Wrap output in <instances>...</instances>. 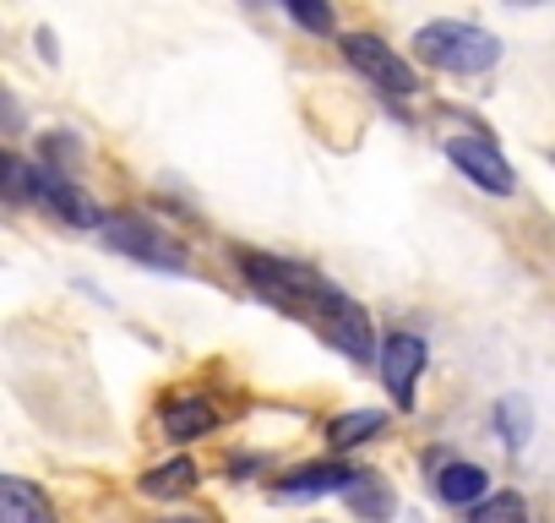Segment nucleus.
<instances>
[{
    "mask_svg": "<svg viewBox=\"0 0 555 523\" xmlns=\"http://www.w3.org/2000/svg\"><path fill=\"white\" fill-rule=\"evenodd\" d=\"M234 262H240L245 284H250L261 301H272L278 311H289V317H300V322H317L322 301L338 290V284H327V279L311 268V262L267 256V251H234Z\"/></svg>",
    "mask_w": 555,
    "mask_h": 523,
    "instance_id": "obj_1",
    "label": "nucleus"
},
{
    "mask_svg": "<svg viewBox=\"0 0 555 523\" xmlns=\"http://www.w3.org/2000/svg\"><path fill=\"white\" fill-rule=\"evenodd\" d=\"M414 55L436 72H452V77H479L501 61V39L474 28V23H425L414 34Z\"/></svg>",
    "mask_w": 555,
    "mask_h": 523,
    "instance_id": "obj_2",
    "label": "nucleus"
},
{
    "mask_svg": "<svg viewBox=\"0 0 555 523\" xmlns=\"http://www.w3.org/2000/svg\"><path fill=\"white\" fill-rule=\"evenodd\" d=\"M338 50H344V61H349L365 82H376L382 93H392V99H414V93H420L414 66H409L403 55H392V44H382L376 34H344Z\"/></svg>",
    "mask_w": 555,
    "mask_h": 523,
    "instance_id": "obj_3",
    "label": "nucleus"
},
{
    "mask_svg": "<svg viewBox=\"0 0 555 523\" xmlns=\"http://www.w3.org/2000/svg\"><path fill=\"white\" fill-rule=\"evenodd\" d=\"M338 355H349L354 366H371L376 360V333H371V317L344 295V290H333L327 301H322V311H317V322H311Z\"/></svg>",
    "mask_w": 555,
    "mask_h": 523,
    "instance_id": "obj_4",
    "label": "nucleus"
},
{
    "mask_svg": "<svg viewBox=\"0 0 555 523\" xmlns=\"http://www.w3.org/2000/svg\"><path fill=\"white\" fill-rule=\"evenodd\" d=\"M104 240L115 251H126L131 262H147V268H164V273H180L185 268V251L147 218H109L104 224Z\"/></svg>",
    "mask_w": 555,
    "mask_h": 523,
    "instance_id": "obj_5",
    "label": "nucleus"
},
{
    "mask_svg": "<svg viewBox=\"0 0 555 523\" xmlns=\"http://www.w3.org/2000/svg\"><path fill=\"white\" fill-rule=\"evenodd\" d=\"M447 158H452L479 191H495V196H512V191H517L512 164H506L501 148L485 142V137H452V142H447Z\"/></svg>",
    "mask_w": 555,
    "mask_h": 523,
    "instance_id": "obj_6",
    "label": "nucleus"
},
{
    "mask_svg": "<svg viewBox=\"0 0 555 523\" xmlns=\"http://www.w3.org/2000/svg\"><path fill=\"white\" fill-rule=\"evenodd\" d=\"M425 360H430V349H425L420 333H392L382 344V382H387L398 409H414V382H420Z\"/></svg>",
    "mask_w": 555,
    "mask_h": 523,
    "instance_id": "obj_7",
    "label": "nucleus"
},
{
    "mask_svg": "<svg viewBox=\"0 0 555 523\" xmlns=\"http://www.w3.org/2000/svg\"><path fill=\"white\" fill-rule=\"evenodd\" d=\"M39 202H44L55 218L77 224V229H99V224H109V218L99 213V202H93L82 186H72L61 169H50V164H39Z\"/></svg>",
    "mask_w": 555,
    "mask_h": 523,
    "instance_id": "obj_8",
    "label": "nucleus"
},
{
    "mask_svg": "<svg viewBox=\"0 0 555 523\" xmlns=\"http://www.w3.org/2000/svg\"><path fill=\"white\" fill-rule=\"evenodd\" d=\"M365 474H354L349 463H306V469H295V474H284L278 480V496L284 501H300V496H333V490H354Z\"/></svg>",
    "mask_w": 555,
    "mask_h": 523,
    "instance_id": "obj_9",
    "label": "nucleus"
},
{
    "mask_svg": "<svg viewBox=\"0 0 555 523\" xmlns=\"http://www.w3.org/2000/svg\"><path fill=\"white\" fill-rule=\"evenodd\" d=\"M0 523H55V507L28 480H0Z\"/></svg>",
    "mask_w": 555,
    "mask_h": 523,
    "instance_id": "obj_10",
    "label": "nucleus"
},
{
    "mask_svg": "<svg viewBox=\"0 0 555 523\" xmlns=\"http://www.w3.org/2000/svg\"><path fill=\"white\" fill-rule=\"evenodd\" d=\"M218 425V409L207 404V398H175L169 409H164V436L169 442H196V436H207Z\"/></svg>",
    "mask_w": 555,
    "mask_h": 523,
    "instance_id": "obj_11",
    "label": "nucleus"
},
{
    "mask_svg": "<svg viewBox=\"0 0 555 523\" xmlns=\"http://www.w3.org/2000/svg\"><path fill=\"white\" fill-rule=\"evenodd\" d=\"M485 485H490V474L479 463H441V474H436V496L452 507H479Z\"/></svg>",
    "mask_w": 555,
    "mask_h": 523,
    "instance_id": "obj_12",
    "label": "nucleus"
},
{
    "mask_svg": "<svg viewBox=\"0 0 555 523\" xmlns=\"http://www.w3.org/2000/svg\"><path fill=\"white\" fill-rule=\"evenodd\" d=\"M382 431H387V409H354V414H338L327 425V442L333 447H360V442H371Z\"/></svg>",
    "mask_w": 555,
    "mask_h": 523,
    "instance_id": "obj_13",
    "label": "nucleus"
},
{
    "mask_svg": "<svg viewBox=\"0 0 555 523\" xmlns=\"http://www.w3.org/2000/svg\"><path fill=\"white\" fill-rule=\"evenodd\" d=\"M196 490V463L191 458H175V463H158L142 474V496H185Z\"/></svg>",
    "mask_w": 555,
    "mask_h": 523,
    "instance_id": "obj_14",
    "label": "nucleus"
},
{
    "mask_svg": "<svg viewBox=\"0 0 555 523\" xmlns=\"http://www.w3.org/2000/svg\"><path fill=\"white\" fill-rule=\"evenodd\" d=\"M468 523H528V501L517 490H495L468 512Z\"/></svg>",
    "mask_w": 555,
    "mask_h": 523,
    "instance_id": "obj_15",
    "label": "nucleus"
},
{
    "mask_svg": "<svg viewBox=\"0 0 555 523\" xmlns=\"http://www.w3.org/2000/svg\"><path fill=\"white\" fill-rule=\"evenodd\" d=\"M495 425H501V442H506V447H522V442H528L533 414H528V404H522L517 393H506V398L495 404Z\"/></svg>",
    "mask_w": 555,
    "mask_h": 523,
    "instance_id": "obj_16",
    "label": "nucleus"
},
{
    "mask_svg": "<svg viewBox=\"0 0 555 523\" xmlns=\"http://www.w3.org/2000/svg\"><path fill=\"white\" fill-rule=\"evenodd\" d=\"M289 17L300 28H311V34H333V12L327 7H306V0H300V7H289Z\"/></svg>",
    "mask_w": 555,
    "mask_h": 523,
    "instance_id": "obj_17",
    "label": "nucleus"
},
{
    "mask_svg": "<svg viewBox=\"0 0 555 523\" xmlns=\"http://www.w3.org/2000/svg\"><path fill=\"white\" fill-rule=\"evenodd\" d=\"M349 496H354V507H360V512H392V496L371 490V474H365V480H360V485H354Z\"/></svg>",
    "mask_w": 555,
    "mask_h": 523,
    "instance_id": "obj_18",
    "label": "nucleus"
},
{
    "mask_svg": "<svg viewBox=\"0 0 555 523\" xmlns=\"http://www.w3.org/2000/svg\"><path fill=\"white\" fill-rule=\"evenodd\" d=\"M169 523H202V518H169Z\"/></svg>",
    "mask_w": 555,
    "mask_h": 523,
    "instance_id": "obj_19",
    "label": "nucleus"
}]
</instances>
